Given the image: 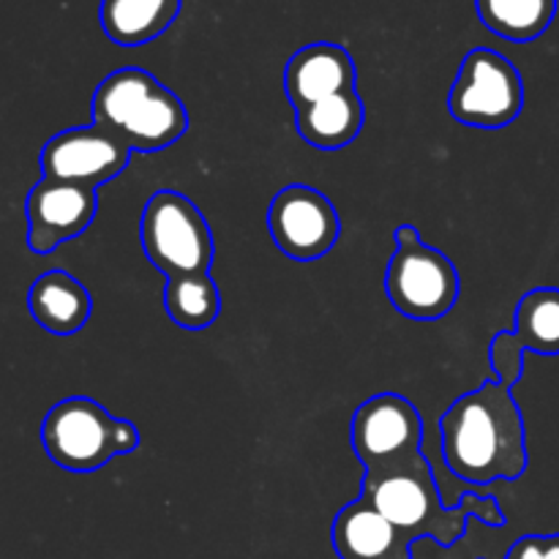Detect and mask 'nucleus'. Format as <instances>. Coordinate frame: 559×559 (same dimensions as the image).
Instances as JSON below:
<instances>
[{
    "label": "nucleus",
    "instance_id": "7ed1b4c3",
    "mask_svg": "<svg viewBox=\"0 0 559 559\" xmlns=\"http://www.w3.org/2000/svg\"><path fill=\"white\" fill-rule=\"evenodd\" d=\"M93 123L112 131L131 153H158L189 129L183 102L142 69H118L93 93Z\"/></svg>",
    "mask_w": 559,
    "mask_h": 559
},
{
    "label": "nucleus",
    "instance_id": "39448f33",
    "mask_svg": "<svg viewBox=\"0 0 559 559\" xmlns=\"http://www.w3.org/2000/svg\"><path fill=\"white\" fill-rule=\"evenodd\" d=\"M462 282L453 262L440 249L424 243L418 227L396 229V251L385 271V295L399 314L431 322L456 306Z\"/></svg>",
    "mask_w": 559,
    "mask_h": 559
},
{
    "label": "nucleus",
    "instance_id": "6e6552de",
    "mask_svg": "<svg viewBox=\"0 0 559 559\" xmlns=\"http://www.w3.org/2000/svg\"><path fill=\"white\" fill-rule=\"evenodd\" d=\"M424 448V418L409 399L377 393L353 415V451L366 473L409 462Z\"/></svg>",
    "mask_w": 559,
    "mask_h": 559
},
{
    "label": "nucleus",
    "instance_id": "2eb2a0df",
    "mask_svg": "<svg viewBox=\"0 0 559 559\" xmlns=\"http://www.w3.org/2000/svg\"><path fill=\"white\" fill-rule=\"evenodd\" d=\"M364 120L366 109L355 87L295 109L298 134L320 151H338V147L349 145L364 129Z\"/></svg>",
    "mask_w": 559,
    "mask_h": 559
},
{
    "label": "nucleus",
    "instance_id": "9b49d317",
    "mask_svg": "<svg viewBox=\"0 0 559 559\" xmlns=\"http://www.w3.org/2000/svg\"><path fill=\"white\" fill-rule=\"evenodd\" d=\"M27 246L33 254H49L58 246L80 238L98 213L96 189L41 178L25 202Z\"/></svg>",
    "mask_w": 559,
    "mask_h": 559
},
{
    "label": "nucleus",
    "instance_id": "a211bd4d",
    "mask_svg": "<svg viewBox=\"0 0 559 559\" xmlns=\"http://www.w3.org/2000/svg\"><path fill=\"white\" fill-rule=\"evenodd\" d=\"M164 309L183 331H205L222 314V293L211 273L169 278L164 289Z\"/></svg>",
    "mask_w": 559,
    "mask_h": 559
},
{
    "label": "nucleus",
    "instance_id": "1a4fd4ad",
    "mask_svg": "<svg viewBox=\"0 0 559 559\" xmlns=\"http://www.w3.org/2000/svg\"><path fill=\"white\" fill-rule=\"evenodd\" d=\"M267 229L278 251L295 262H314L325 257L342 235V222L322 191L293 183L278 191L267 211Z\"/></svg>",
    "mask_w": 559,
    "mask_h": 559
},
{
    "label": "nucleus",
    "instance_id": "f8f14e48",
    "mask_svg": "<svg viewBox=\"0 0 559 559\" xmlns=\"http://www.w3.org/2000/svg\"><path fill=\"white\" fill-rule=\"evenodd\" d=\"M338 559H413V540L366 497L344 506L331 527Z\"/></svg>",
    "mask_w": 559,
    "mask_h": 559
},
{
    "label": "nucleus",
    "instance_id": "423d86ee",
    "mask_svg": "<svg viewBox=\"0 0 559 559\" xmlns=\"http://www.w3.org/2000/svg\"><path fill=\"white\" fill-rule=\"evenodd\" d=\"M140 238L147 262L167 278L211 271L216 254L211 224L180 191L162 189L145 202Z\"/></svg>",
    "mask_w": 559,
    "mask_h": 559
},
{
    "label": "nucleus",
    "instance_id": "f03ea898",
    "mask_svg": "<svg viewBox=\"0 0 559 559\" xmlns=\"http://www.w3.org/2000/svg\"><path fill=\"white\" fill-rule=\"evenodd\" d=\"M360 497H366L388 522L409 535V540L431 538L445 549L467 535L469 519H480L489 527L506 524V513L491 495L469 491L459 506H448L424 453L396 467L366 473Z\"/></svg>",
    "mask_w": 559,
    "mask_h": 559
},
{
    "label": "nucleus",
    "instance_id": "6ab92c4d",
    "mask_svg": "<svg viewBox=\"0 0 559 559\" xmlns=\"http://www.w3.org/2000/svg\"><path fill=\"white\" fill-rule=\"evenodd\" d=\"M513 336L524 353L559 355V289L538 287L530 289L516 306Z\"/></svg>",
    "mask_w": 559,
    "mask_h": 559
},
{
    "label": "nucleus",
    "instance_id": "f3484780",
    "mask_svg": "<svg viewBox=\"0 0 559 559\" xmlns=\"http://www.w3.org/2000/svg\"><path fill=\"white\" fill-rule=\"evenodd\" d=\"M475 11L491 33L524 44L549 31L557 0H475Z\"/></svg>",
    "mask_w": 559,
    "mask_h": 559
},
{
    "label": "nucleus",
    "instance_id": "0eeeda50",
    "mask_svg": "<svg viewBox=\"0 0 559 559\" xmlns=\"http://www.w3.org/2000/svg\"><path fill=\"white\" fill-rule=\"evenodd\" d=\"M524 82L516 66L495 49H473L462 60L448 96L453 118L473 129L497 131L522 115Z\"/></svg>",
    "mask_w": 559,
    "mask_h": 559
},
{
    "label": "nucleus",
    "instance_id": "9d476101",
    "mask_svg": "<svg viewBox=\"0 0 559 559\" xmlns=\"http://www.w3.org/2000/svg\"><path fill=\"white\" fill-rule=\"evenodd\" d=\"M131 151L104 126H76L44 145L38 164L44 178L98 189L129 167Z\"/></svg>",
    "mask_w": 559,
    "mask_h": 559
},
{
    "label": "nucleus",
    "instance_id": "f257e3e1",
    "mask_svg": "<svg viewBox=\"0 0 559 559\" xmlns=\"http://www.w3.org/2000/svg\"><path fill=\"white\" fill-rule=\"evenodd\" d=\"M442 456L456 478L473 486L519 480L527 473V429L511 388L486 380L464 393L440 420Z\"/></svg>",
    "mask_w": 559,
    "mask_h": 559
},
{
    "label": "nucleus",
    "instance_id": "dca6fc26",
    "mask_svg": "<svg viewBox=\"0 0 559 559\" xmlns=\"http://www.w3.org/2000/svg\"><path fill=\"white\" fill-rule=\"evenodd\" d=\"M178 14L180 0H102V27L109 41L120 47L153 41Z\"/></svg>",
    "mask_w": 559,
    "mask_h": 559
},
{
    "label": "nucleus",
    "instance_id": "20e7f679",
    "mask_svg": "<svg viewBox=\"0 0 559 559\" xmlns=\"http://www.w3.org/2000/svg\"><path fill=\"white\" fill-rule=\"evenodd\" d=\"M47 456L71 473H93L115 456L140 448V429L131 420L109 415L98 402L85 396L58 402L41 424Z\"/></svg>",
    "mask_w": 559,
    "mask_h": 559
},
{
    "label": "nucleus",
    "instance_id": "412c9836",
    "mask_svg": "<svg viewBox=\"0 0 559 559\" xmlns=\"http://www.w3.org/2000/svg\"><path fill=\"white\" fill-rule=\"evenodd\" d=\"M506 559H559V535H524L508 549Z\"/></svg>",
    "mask_w": 559,
    "mask_h": 559
},
{
    "label": "nucleus",
    "instance_id": "aec40b11",
    "mask_svg": "<svg viewBox=\"0 0 559 559\" xmlns=\"http://www.w3.org/2000/svg\"><path fill=\"white\" fill-rule=\"evenodd\" d=\"M489 364L491 371H495V380L513 391V385H516L524 371V347L513 336V331H502L491 338Z\"/></svg>",
    "mask_w": 559,
    "mask_h": 559
},
{
    "label": "nucleus",
    "instance_id": "ddd939ff",
    "mask_svg": "<svg viewBox=\"0 0 559 559\" xmlns=\"http://www.w3.org/2000/svg\"><path fill=\"white\" fill-rule=\"evenodd\" d=\"M355 87V60L338 44H309L289 58L284 91L295 109L331 98Z\"/></svg>",
    "mask_w": 559,
    "mask_h": 559
},
{
    "label": "nucleus",
    "instance_id": "4468645a",
    "mask_svg": "<svg viewBox=\"0 0 559 559\" xmlns=\"http://www.w3.org/2000/svg\"><path fill=\"white\" fill-rule=\"evenodd\" d=\"M27 309L44 331L55 336H74L91 320L93 298L71 273L49 271L33 282Z\"/></svg>",
    "mask_w": 559,
    "mask_h": 559
}]
</instances>
